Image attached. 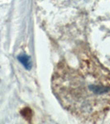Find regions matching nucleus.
<instances>
[{"label":"nucleus","mask_w":110,"mask_h":124,"mask_svg":"<svg viewBox=\"0 0 110 124\" xmlns=\"http://www.w3.org/2000/svg\"><path fill=\"white\" fill-rule=\"evenodd\" d=\"M18 60L22 62V64L25 66L27 69H30L31 68V61H30V58L27 55H20L18 56Z\"/></svg>","instance_id":"2"},{"label":"nucleus","mask_w":110,"mask_h":124,"mask_svg":"<svg viewBox=\"0 0 110 124\" xmlns=\"http://www.w3.org/2000/svg\"><path fill=\"white\" fill-rule=\"evenodd\" d=\"M76 64L60 61L51 77V89L62 107L82 122L97 123L110 111V70L79 45Z\"/></svg>","instance_id":"1"}]
</instances>
